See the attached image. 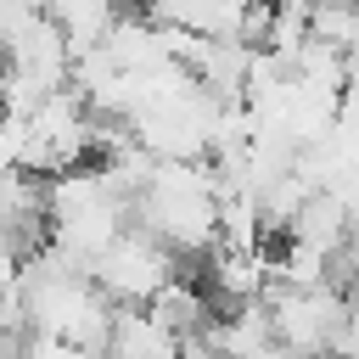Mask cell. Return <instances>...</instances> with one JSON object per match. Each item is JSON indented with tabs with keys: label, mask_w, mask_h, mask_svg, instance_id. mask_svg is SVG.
<instances>
[{
	"label": "cell",
	"mask_w": 359,
	"mask_h": 359,
	"mask_svg": "<svg viewBox=\"0 0 359 359\" xmlns=\"http://www.w3.org/2000/svg\"><path fill=\"white\" fill-rule=\"evenodd\" d=\"M146 314H151L168 337H180V342H185V337H196V331L213 320V303H208V292L196 286V275H174V280L146 303Z\"/></svg>",
	"instance_id": "cell-4"
},
{
	"label": "cell",
	"mask_w": 359,
	"mask_h": 359,
	"mask_svg": "<svg viewBox=\"0 0 359 359\" xmlns=\"http://www.w3.org/2000/svg\"><path fill=\"white\" fill-rule=\"evenodd\" d=\"M174 275H185L180 258L163 252V247H157L146 230H135V224L90 258V286H95L112 309H146Z\"/></svg>",
	"instance_id": "cell-1"
},
{
	"label": "cell",
	"mask_w": 359,
	"mask_h": 359,
	"mask_svg": "<svg viewBox=\"0 0 359 359\" xmlns=\"http://www.w3.org/2000/svg\"><path fill=\"white\" fill-rule=\"evenodd\" d=\"M269 337L303 359H325V342L342 320V292L337 286H269L264 292Z\"/></svg>",
	"instance_id": "cell-2"
},
{
	"label": "cell",
	"mask_w": 359,
	"mask_h": 359,
	"mask_svg": "<svg viewBox=\"0 0 359 359\" xmlns=\"http://www.w3.org/2000/svg\"><path fill=\"white\" fill-rule=\"evenodd\" d=\"M325 359H359V292L342 297V320L325 342Z\"/></svg>",
	"instance_id": "cell-5"
},
{
	"label": "cell",
	"mask_w": 359,
	"mask_h": 359,
	"mask_svg": "<svg viewBox=\"0 0 359 359\" xmlns=\"http://www.w3.org/2000/svg\"><path fill=\"white\" fill-rule=\"evenodd\" d=\"M123 11H129L123 0H50V6H45V17L56 22V34L67 39L73 56L95 50V45L112 34V22H118Z\"/></svg>",
	"instance_id": "cell-3"
}]
</instances>
